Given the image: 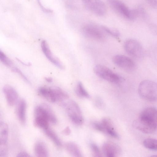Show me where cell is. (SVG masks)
<instances>
[{
	"instance_id": "8992f818",
	"label": "cell",
	"mask_w": 157,
	"mask_h": 157,
	"mask_svg": "<svg viewBox=\"0 0 157 157\" xmlns=\"http://www.w3.org/2000/svg\"><path fill=\"white\" fill-rule=\"evenodd\" d=\"M67 115L71 121L78 125L82 124L84 119L81 110L78 105L75 101H71L66 105Z\"/></svg>"
},
{
	"instance_id": "ac0fdd59",
	"label": "cell",
	"mask_w": 157,
	"mask_h": 157,
	"mask_svg": "<svg viewBox=\"0 0 157 157\" xmlns=\"http://www.w3.org/2000/svg\"><path fill=\"white\" fill-rule=\"evenodd\" d=\"M34 152L37 157H46L48 156L47 148L44 143L41 141H38L35 144Z\"/></svg>"
},
{
	"instance_id": "4316f807",
	"label": "cell",
	"mask_w": 157,
	"mask_h": 157,
	"mask_svg": "<svg viewBox=\"0 0 157 157\" xmlns=\"http://www.w3.org/2000/svg\"><path fill=\"white\" fill-rule=\"evenodd\" d=\"M7 152V142L0 141V157L6 156Z\"/></svg>"
},
{
	"instance_id": "1f68e13d",
	"label": "cell",
	"mask_w": 157,
	"mask_h": 157,
	"mask_svg": "<svg viewBox=\"0 0 157 157\" xmlns=\"http://www.w3.org/2000/svg\"><path fill=\"white\" fill-rule=\"evenodd\" d=\"M30 156L27 152L24 151L20 152L17 155V157H29Z\"/></svg>"
},
{
	"instance_id": "52a82bcc",
	"label": "cell",
	"mask_w": 157,
	"mask_h": 157,
	"mask_svg": "<svg viewBox=\"0 0 157 157\" xmlns=\"http://www.w3.org/2000/svg\"><path fill=\"white\" fill-rule=\"evenodd\" d=\"M125 51L131 56L136 58H140L144 55V49L140 43L133 39L127 40L124 43Z\"/></svg>"
},
{
	"instance_id": "d4e9b609",
	"label": "cell",
	"mask_w": 157,
	"mask_h": 157,
	"mask_svg": "<svg viewBox=\"0 0 157 157\" xmlns=\"http://www.w3.org/2000/svg\"><path fill=\"white\" fill-rule=\"evenodd\" d=\"M104 31L106 33L116 38H118L120 36V33L117 30L111 29L104 25L101 26Z\"/></svg>"
},
{
	"instance_id": "7402d4cb",
	"label": "cell",
	"mask_w": 157,
	"mask_h": 157,
	"mask_svg": "<svg viewBox=\"0 0 157 157\" xmlns=\"http://www.w3.org/2000/svg\"><path fill=\"white\" fill-rule=\"evenodd\" d=\"M77 95L80 97L89 98L90 96L84 88L82 83L81 82H78L75 90Z\"/></svg>"
},
{
	"instance_id": "4fadbf2b",
	"label": "cell",
	"mask_w": 157,
	"mask_h": 157,
	"mask_svg": "<svg viewBox=\"0 0 157 157\" xmlns=\"http://www.w3.org/2000/svg\"><path fill=\"white\" fill-rule=\"evenodd\" d=\"M3 91L9 105L12 106L17 103L18 96L14 88L10 85H6L3 87Z\"/></svg>"
},
{
	"instance_id": "484cf974",
	"label": "cell",
	"mask_w": 157,
	"mask_h": 157,
	"mask_svg": "<svg viewBox=\"0 0 157 157\" xmlns=\"http://www.w3.org/2000/svg\"><path fill=\"white\" fill-rule=\"evenodd\" d=\"M0 61L7 66L10 67L12 65V62L6 54L0 50Z\"/></svg>"
},
{
	"instance_id": "30bf717a",
	"label": "cell",
	"mask_w": 157,
	"mask_h": 157,
	"mask_svg": "<svg viewBox=\"0 0 157 157\" xmlns=\"http://www.w3.org/2000/svg\"><path fill=\"white\" fill-rule=\"evenodd\" d=\"M112 60L117 66L125 70L132 71L136 67L135 62L131 59L124 55H116L113 57Z\"/></svg>"
},
{
	"instance_id": "603a6c76",
	"label": "cell",
	"mask_w": 157,
	"mask_h": 157,
	"mask_svg": "<svg viewBox=\"0 0 157 157\" xmlns=\"http://www.w3.org/2000/svg\"><path fill=\"white\" fill-rule=\"evenodd\" d=\"M144 146L149 149L154 151L157 150V140L152 138H148L145 139L143 142Z\"/></svg>"
},
{
	"instance_id": "d6986e66",
	"label": "cell",
	"mask_w": 157,
	"mask_h": 157,
	"mask_svg": "<svg viewBox=\"0 0 157 157\" xmlns=\"http://www.w3.org/2000/svg\"><path fill=\"white\" fill-rule=\"evenodd\" d=\"M66 149L67 152L74 157H82L81 151L78 146L73 142H68L65 145Z\"/></svg>"
},
{
	"instance_id": "ffe728a7",
	"label": "cell",
	"mask_w": 157,
	"mask_h": 157,
	"mask_svg": "<svg viewBox=\"0 0 157 157\" xmlns=\"http://www.w3.org/2000/svg\"><path fill=\"white\" fill-rule=\"evenodd\" d=\"M46 135L53 142L57 147L62 145L61 142L56 133L49 127L44 129Z\"/></svg>"
},
{
	"instance_id": "f1b7e54d",
	"label": "cell",
	"mask_w": 157,
	"mask_h": 157,
	"mask_svg": "<svg viewBox=\"0 0 157 157\" xmlns=\"http://www.w3.org/2000/svg\"><path fill=\"white\" fill-rule=\"evenodd\" d=\"M148 5L152 8L156 9L157 7V0H146Z\"/></svg>"
},
{
	"instance_id": "cb8c5ba5",
	"label": "cell",
	"mask_w": 157,
	"mask_h": 157,
	"mask_svg": "<svg viewBox=\"0 0 157 157\" xmlns=\"http://www.w3.org/2000/svg\"><path fill=\"white\" fill-rule=\"evenodd\" d=\"M135 10L137 17H139L144 20H147L148 18V15L146 11L143 7L140 6L135 9Z\"/></svg>"
},
{
	"instance_id": "836d02e7",
	"label": "cell",
	"mask_w": 157,
	"mask_h": 157,
	"mask_svg": "<svg viewBox=\"0 0 157 157\" xmlns=\"http://www.w3.org/2000/svg\"><path fill=\"white\" fill-rule=\"evenodd\" d=\"M45 79L48 82H51L52 81V79L51 78H46Z\"/></svg>"
},
{
	"instance_id": "3957f363",
	"label": "cell",
	"mask_w": 157,
	"mask_h": 157,
	"mask_svg": "<svg viewBox=\"0 0 157 157\" xmlns=\"http://www.w3.org/2000/svg\"><path fill=\"white\" fill-rule=\"evenodd\" d=\"M82 31L85 36L94 40H101L105 37V33L101 26L94 24L89 23L84 25Z\"/></svg>"
},
{
	"instance_id": "4dcf8cb0",
	"label": "cell",
	"mask_w": 157,
	"mask_h": 157,
	"mask_svg": "<svg viewBox=\"0 0 157 157\" xmlns=\"http://www.w3.org/2000/svg\"><path fill=\"white\" fill-rule=\"evenodd\" d=\"M13 70L14 71L17 72L20 75H21L22 77L25 80H26L27 82H29V81L27 79L26 77L24 76V75L23 74V73L21 72V71L20 70H19L16 68H14L13 69Z\"/></svg>"
},
{
	"instance_id": "6da1fadb",
	"label": "cell",
	"mask_w": 157,
	"mask_h": 157,
	"mask_svg": "<svg viewBox=\"0 0 157 157\" xmlns=\"http://www.w3.org/2000/svg\"><path fill=\"white\" fill-rule=\"evenodd\" d=\"M138 91L140 96L146 100L154 101L157 100V84L152 80H145L141 81L139 85Z\"/></svg>"
},
{
	"instance_id": "277c9868",
	"label": "cell",
	"mask_w": 157,
	"mask_h": 157,
	"mask_svg": "<svg viewBox=\"0 0 157 157\" xmlns=\"http://www.w3.org/2000/svg\"><path fill=\"white\" fill-rule=\"evenodd\" d=\"M94 70L98 76L109 82L117 83L121 81V78L119 75L105 66L97 65Z\"/></svg>"
},
{
	"instance_id": "d6a6232c",
	"label": "cell",
	"mask_w": 157,
	"mask_h": 157,
	"mask_svg": "<svg viewBox=\"0 0 157 157\" xmlns=\"http://www.w3.org/2000/svg\"><path fill=\"white\" fill-rule=\"evenodd\" d=\"M63 133L65 135H69L71 133V130L68 127H67L63 131Z\"/></svg>"
},
{
	"instance_id": "e575fe53",
	"label": "cell",
	"mask_w": 157,
	"mask_h": 157,
	"mask_svg": "<svg viewBox=\"0 0 157 157\" xmlns=\"http://www.w3.org/2000/svg\"><path fill=\"white\" fill-rule=\"evenodd\" d=\"M1 112L0 111V122H1Z\"/></svg>"
},
{
	"instance_id": "83f0119b",
	"label": "cell",
	"mask_w": 157,
	"mask_h": 157,
	"mask_svg": "<svg viewBox=\"0 0 157 157\" xmlns=\"http://www.w3.org/2000/svg\"><path fill=\"white\" fill-rule=\"evenodd\" d=\"M90 147L94 156H101L99 149L97 145L94 143H92L90 144Z\"/></svg>"
},
{
	"instance_id": "7c38bea8",
	"label": "cell",
	"mask_w": 157,
	"mask_h": 157,
	"mask_svg": "<svg viewBox=\"0 0 157 157\" xmlns=\"http://www.w3.org/2000/svg\"><path fill=\"white\" fill-rule=\"evenodd\" d=\"M41 46L42 50L47 58L57 67L61 69H64L63 65L53 56L46 41L43 40L42 41Z\"/></svg>"
},
{
	"instance_id": "e0dca14e",
	"label": "cell",
	"mask_w": 157,
	"mask_h": 157,
	"mask_svg": "<svg viewBox=\"0 0 157 157\" xmlns=\"http://www.w3.org/2000/svg\"><path fill=\"white\" fill-rule=\"evenodd\" d=\"M139 117L157 122V111L153 107H148L144 109L140 113Z\"/></svg>"
},
{
	"instance_id": "5b68a950",
	"label": "cell",
	"mask_w": 157,
	"mask_h": 157,
	"mask_svg": "<svg viewBox=\"0 0 157 157\" xmlns=\"http://www.w3.org/2000/svg\"><path fill=\"white\" fill-rule=\"evenodd\" d=\"M34 125L43 129L49 127V122L47 111L44 105L38 106L34 110Z\"/></svg>"
},
{
	"instance_id": "44dd1931",
	"label": "cell",
	"mask_w": 157,
	"mask_h": 157,
	"mask_svg": "<svg viewBox=\"0 0 157 157\" xmlns=\"http://www.w3.org/2000/svg\"><path fill=\"white\" fill-rule=\"evenodd\" d=\"M8 135L7 125L2 122H0V141L7 142Z\"/></svg>"
},
{
	"instance_id": "5bb4252c",
	"label": "cell",
	"mask_w": 157,
	"mask_h": 157,
	"mask_svg": "<svg viewBox=\"0 0 157 157\" xmlns=\"http://www.w3.org/2000/svg\"><path fill=\"white\" fill-rule=\"evenodd\" d=\"M102 149L105 155L109 157L117 156L121 152L120 147L116 144L110 142L104 143L102 147Z\"/></svg>"
},
{
	"instance_id": "2e32d148",
	"label": "cell",
	"mask_w": 157,
	"mask_h": 157,
	"mask_svg": "<svg viewBox=\"0 0 157 157\" xmlns=\"http://www.w3.org/2000/svg\"><path fill=\"white\" fill-rule=\"evenodd\" d=\"M38 92L39 94L48 100L52 102L56 101L54 88L40 87L38 88Z\"/></svg>"
},
{
	"instance_id": "9a60e30c",
	"label": "cell",
	"mask_w": 157,
	"mask_h": 157,
	"mask_svg": "<svg viewBox=\"0 0 157 157\" xmlns=\"http://www.w3.org/2000/svg\"><path fill=\"white\" fill-rule=\"evenodd\" d=\"M17 103L16 109V115L20 123L25 124L26 122V103L24 99H21Z\"/></svg>"
},
{
	"instance_id": "f546056e",
	"label": "cell",
	"mask_w": 157,
	"mask_h": 157,
	"mask_svg": "<svg viewBox=\"0 0 157 157\" xmlns=\"http://www.w3.org/2000/svg\"><path fill=\"white\" fill-rule=\"evenodd\" d=\"M37 2L39 4L40 7L41 8V9L43 10V11L47 13H52V10L46 8L44 7L42 5V4L41 3V2H40V0H37Z\"/></svg>"
},
{
	"instance_id": "7a4b0ae2",
	"label": "cell",
	"mask_w": 157,
	"mask_h": 157,
	"mask_svg": "<svg viewBox=\"0 0 157 157\" xmlns=\"http://www.w3.org/2000/svg\"><path fill=\"white\" fill-rule=\"evenodd\" d=\"M107 1L109 6L115 12L124 18L133 20L137 17L135 9H130L121 0H107Z\"/></svg>"
},
{
	"instance_id": "8fae6325",
	"label": "cell",
	"mask_w": 157,
	"mask_h": 157,
	"mask_svg": "<svg viewBox=\"0 0 157 157\" xmlns=\"http://www.w3.org/2000/svg\"><path fill=\"white\" fill-rule=\"evenodd\" d=\"M100 132L107 134L115 138L119 139V135L114 129L111 121L109 118H103L100 122Z\"/></svg>"
},
{
	"instance_id": "9c48e42d",
	"label": "cell",
	"mask_w": 157,
	"mask_h": 157,
	"mask_svg": "<svg viewBox=\"0 0 157 157\" xmlns=\"http://www.w3.org/2000/svg\"><path fill=\"white\" fill-rule=\"evenodd\" d=\"M135 128L146 134H151L155 132L157 128V122L138 117L132 124Z\"/></svg>"
},
{
	"instance_id": "ba28073f",
	"label": "cell",
	"mask_w": 157,
	"mask_h": 157,
	"mask_svg": "<svg viewBox=\"0 0 157 157\" xmlns=\"http://www.w3.org/2000/svg\"><path fill=\"white\" fill-rule=\"evenodd\" d=\"M87 10L97 16L104 15L107 12L106 6L101 0H82Z\"/></svg>"
}]
</instances>
